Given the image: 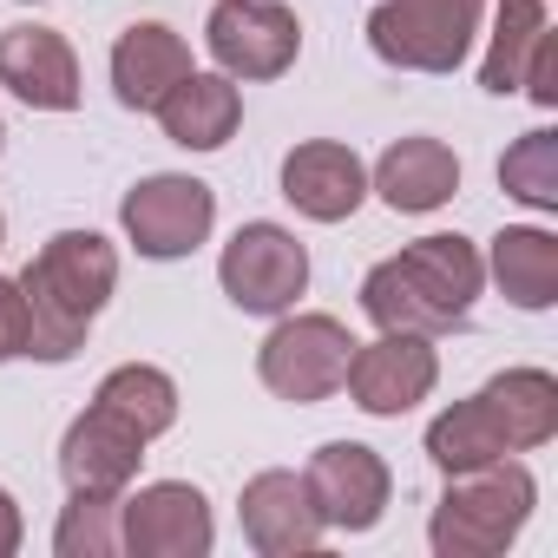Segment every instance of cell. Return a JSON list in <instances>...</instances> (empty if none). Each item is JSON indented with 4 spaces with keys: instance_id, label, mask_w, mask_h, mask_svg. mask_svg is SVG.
Wrapping results in <instances>:
<instances>
[{
    "instance_id": "22",
    "label": "cell",
    "mask_w": 558,
    "mask_h": 558,
    "mask_svg": "<svg viewBox=\"0 0 558 558\" xmlns=\"http://www.w3.org/2000/svg\"><path fill=\"white\" fill-rule=\"evenodd\" d=\"M545 27H551L545 0H499V8H493V40H486V60H480V86L499 93V99L519 93L525 60H532V47H538Z\"/></svg>"
},
{
    "instance_id": "23",
    "label": "cell",
    "mask_w": 558,
    "mask_h": 558,
    "mask_svg": "<svg viewBox=\"0 0 558 558\" xmlns=\"http://www.w3.org/2000/svg\"><path fill=\"white\" fill-rule=\"evenodd\" d=\"M427 460L440 473H466V466L506 460V434H499V421L486 414L480 395H466V401H453L447 414L427 421Z\"/></svg>"
},
{
    "instance_id": "20",
    "label": "cell",
    "mask_w": 558,
    "mask_h": 558,
    "mask_svg": "<svg viewBox=\"0 0 558 558\" xmlns=\"http://www.w3.org/2000/svg\"><path fill=\"white\" fill-rule=\"evenodd\" d=\"M480 401L499 421L506 453H532V447H545L558 434V381L545 368H506V375H493L480 388Z\"/></svg>"
},
{
    "instance_id": "5",
    "label": "cell",
    "mask_w": 558,
    "mask_h": 558,
    "mask_svg": "<svg viewBox=\"0 0 558 558\" xmlns=\"http://www.w3.org/2000/svg\"><path fill=\"white\" fill-rule=\"evenodd\" d=\"M349 355H355V336H349L342 316H323V310L290 316V310H283V323H276V329L263 336V349H256V375H263V388H269L276 401L316 408V401H329V395L342 388Z\"/></svg>"
},
{
    "instance_id": "16",
    "label": "cell",
    "mask_w": 558,
    "mask_h": 558,
    "mask_svg": "<svg viewBox=\"0 0 558 558\" xmlns=\"http://www.w3.org/2000/svg\"><path fill=\"white\" fill-rule=\"evenodd\" d=\"M368 191H375L388 210H401V217H427V210L453 204V191H460V158H453V145H440V138H395V145L375 158Z\"/></svg>"
},
{
    "instance_id": "13",
    "label": "cell",
    "mask_w": 558,
    "mask_h": 558,
    "mask_svg": "<svg viewBox=\"0 0 558 558\" xmlns=\"http://www.w3.org/2000/svg\"><path fill=\"white\" fill-rule=\"evenodd\" d=\"M145 434L138 427H125L112 408H86L73 427H66V440H60V480H66V493H99V499H125L132 493V480H138V466H145Z\"/></svg>"
},
{
    "instance_id": "8",
    "label": "cell",
    "mask_w": 558,
    "mask_h": 558,
    "mask_svg": "<svg viewBox=\"0 0 558 558\" xmlns=\"http://www.w3.org/2000/svg\"><path fill=\"white\" fill-rule=\"evenodd\" d=\"M204 47L217 60V73L243 80H283L303 53V21L283 0H217L204 21Z\"/></svg>"
},
{
    "instance_id": "26",
    "label": "cell",
    "mask_w": 558,
    "mask_h": 558,
    "mask_svg": "<svg viewBox=\"0 0 558 558\" xmlns=\"http://www.w3.org/2000/svg\"><path fill=\"white\" fill-rule=\"evenodd\" d=\"M519 93L532 99V106H558V34L545 27L538 34V47H532V60H525V80H519Z\"/></svg>"
},
{
    "instance_id": "11",
    "label": "cell",
    "mask_w": 558,
    "mask_h": 558,
    "mask_svg": "<svg viewBox=\"0 0 558 558\" xmlns=\"http://www.w3.org/2000/svg\"><path fill=\"white\" fill-rule=\"evenodd\" d=\"M303 486H310V499H316V512H323L329 532H375L381 512H388V499H395L388 460H381L375 447H362V440H329V447H316Z\"/></svg>"
},
{
    "instance_id": "18",
    "label": "cell",
    "mask_w": 558,
    "mask_h": 558,
    "mask_svg": "<svg viewBox=\"0 0 558 558\" xmlns=\"http://www.w3.org/2000/svg\"><path fill=\"white\" fill-rule=\"evenodd\" d=\"M158 125H165V138L184 145V151H223V145L236 138V125H243V93H236L230 73H197V66H191V73L158 99Z\"/></svg>"
},
{
    "instance_id": "21",
    "label": "cell",
    "mask_w": 558,
    "mask_h": 558,
    "mask_svg": "<svg viewBox=\"0 0 558 558\" xmlns=\"http://www.w3.org/2000/svg\"><path fill=\"white\" fill-rule=\"evenodd\" d=\"M93 401L112 408V414H119L125 427H138L145 440H158V434L178 427V381H171L165 368H151V362H119V368L93 388Z\"/></svg>"
},
{
    "instance_id": "30",
    "label": "cell",
    "mask_w": 558,
    "mask_h": 558,
    "mask_svg": "<svg viewBox=\"0 0 558 558\" xmlns=\"http://www.w3.org/2000/svg\"><path fill=\"white\" fill-rule=\"evenodd\" d=\"M21 8H40V0H21Z\"/></svg>"
},
{
    "instance_id": "10",
    "label": "cell",
    "mask_w": 558,
    "mask_h": 558,
    "mask_svg": "<svg viewBox=\"0 0 558 558\" xmlns=\"http://www.w3.org/2000/svg\"><path fill=\"white\" fill-rule=\"evenodd\" d=\"M210 538V499L191 480H151L119 499V551L132 558H204Z\"/></svg>"
},
{
    "instance_id": "3",
    "label": "cell",
    "mask_w": 558,
    "mask_h": 558,
    "mask_svg": "<svg viewBox=\"0 0 558 558\" xmlns=\"http://www.w3.org/2000/svg\"><path fill=\"white\" fill-rule=\"evenodd\" d=\"M538 506V480L519 460H486L466 473H447V493L427 519L434 558H499Z\"/></svg>"
},
{
    "instance_id": "31",
    "label": "cell",
    "mask_w": 558,
    "mask_h": 558,
    "mask_svg": "<svg viewBox=\"0 0 558 558\" xmlns=\"http://www.w3.org/2000/svg\"><path fill=\"white\" fill-rule=\"evenodd\" d=\"M0 145H8V125H0Z\"/></svg>"
},
{
    "instance_id": "12",
    "label": "cell",
    "mask_w": 558,
    "mask_h": 558,
    "mask_svg": "<svg viewBox=\"0 0 558 558\" xmlns=\"http://www.w3.org/2000/svg\"><path fill=\"white\" fill-rule=\"evenodd\" d=\"M236 519H243V538L263 551V558H303L329 538L303 473L290 466H263L256 480H243V499H236Z\"/></svg>"
},
{
    "instance_id": "29",
    "label": "cell",
    "mask_w": 558,
    "mask_h": 558,
    "mask_svg": "<svg viewBox=\"0 0 558 558\" xmlns=\"http://www.w3.org/2000/svg\"><path fill=\"white\" fill-rule=\"evenodd\" d=\"M0 243H8V217H0Z\"/></svg>"
},
{
    "instance_id": "7",
    "label": "cell",
    "mask_w": 558,
    "mask_h": 558,
    "mask_svg": "<svg viewBox=\"0 0 558 558\" xmlns=\"http://www.w3.org/2000/svg\"><path fill=\"white\" fill-rule=\"evenodd\" d=\"M119 223H125V236H132L138 256L178 263V256H191V250L210 236V223H217V191H210L204 178H191V171H151V178H138V184L119 197Z\"/></svg>"
},
{
    "instance_id": "1",
    "label": "cell",
    "mask_w": 558,
    "mask_h": 558,
    "mask_svg": "<svg viewBox=\"0 0 558 558\" xmlns=\"http://www.w3.org/2000/svg\"><path fill=\"white\" fill-rule=\"evenodd\" d=\"M14 283L27 296V362H73L119 290V250L99 230H60Z\"/></svg>"
},
{
    "instance_id": "9",
    "label": "cell",
    "mask_w": 558,
    "mask_h": 558,
    "mask_svg": "<svg viewBox=\"0 0 558 558\" xmlns=\"http://www.w3.org/2000/svg\"><path fill=\"white\" fill-rule=\"evenodd\" d=\"M440 381V355H434V336H401V329H381L375 342H355L349 355V401L375 421H401L414 414Z\"/></svg>"
},
{
    "instance_id": "28",
    "label": "cell",
    "mask_w": 558,
    "mask_h": 558,
    "mask_svg": "<svg viewBox=\"0 0 558 558\" xmlns=\"http://www.w3.org/2000/svg\"><path fill=\"white\" fill-rule=\"evenodd\" d=\"M21 551V506H14V493L0 486V558H14Z\"/></svg>"
},
{
    "instance_id": "27",
    "label": "cell",
    "mask_w": 558,
    "mask_h": 558,
    "mask_svg": "<svg viewBox=\"0 0 558 558\" xmlns=\"http://www.w3.org/2000/svg\"><path fill=\"white\" fill-rule=\"evenodd\" d=\"M0 362H27V296H21V283H0Z\"/></svg>"
},
{
    "instance_id": "14",
    "label": "cell",
    "mask_w": 558,
    "mask_h": 558,
    "mask_svg": "<svg viewBox=\"0 0 558 558\" xmlns=\"http://www.w3.org/2000/svg\"><path fill=\"white\" fill-rule=\"evenodd\" d=\"M283 197L310 223H342L368 197V165L342 138H303L283 151Z\"/></svg>"
},
{
    "instance_id": "19",
    "label": "cell",
    "mask_w": 558,
    "mask_h": 558,
    "mask_svg": "<svg viewBox=\"0 0 558 558\" xmlns=\"http://www.w3.org/2000/svg\"><path fill=\"white\" fill-rule=\"evenodd\" d=\"M486 276L499 283V296L525 316L558 303V236L538 223H506L486 250Z\"/></svg>"
},
{
    "instance_id": "4",
    "label": "cell",
    "mask_w": 558,
    "mask_h": 558,
    "mask_svg": "<svg viewBox=\"0 0 558 558\" xmlns=\"http://www.w3.org/2000/svg\"><path fill=\"white\" fill-rule=\"evenodd\" d=\"M480 14L486 0H381L368 14V47L395 73H460Z\"/></svg>"
},
{
    "instance_id": "2",
    "label": "cell",
    "mask_w": 558,
    "mask_h": 558,
    "mask_svg": "<svg viewBox=\"0 0 558 558\" xmlns=\"http://www.w3.org/2000/svg\"><path fill=\"white\" fill-rule=\"evenodd\" d=\"M480 290H486V256L466 236L440 230L362 276V316L401 336H447L473 316Z\"/></svg>"
},
{
    "instance_id": "15",
    "label": "cell",
    "mask_w": 558,
    "mask_h": 558,
    "mask_svg": "<svg viewBox=\"0 0 558 558\" xmlns=\"http://www.w3.org/2000/svg\"><path fill=\"white\" fill-rule=\"evenodd\" d=\"M0 86L34 112H73L80 106V53L66 47V34L21 21L0 34Z\"/></svg>"
},
{
    "instance_id": "17",
    "label": "cell",
    "mask_w": 558,
    "mask_h": 558,
    "mask_svg": "<svg viewBox=\"0 0 558 558\" xmlns=\"http://www.w3.org/2000/svg\"><path fill=\"white\" fill-rule=\"evenodd\" d=\"M191 73V47L184 34H171L165 21H132L112 40V93L125 112H158V99Z\"/></svg>"
},
{
    "instance_id": "25",
    "label": "cell",
    "mask_w": 558,
    "mask_h": 558,
    "mask_svg": "<svg viewBox=\"0 0 558 558\" xmlns=\"http://www.w3.org/2000/svg\"><path fill=\"white\" fill-rule=\"evenodd\" d=\"M53 551L60 558H112L119 551V499L73 493L60 525H53Z\"/></svg>"
},
{
    "instance_id": "6",
    "label": "cell",
    "mask_w": 558,
    "mask_h": 558,
    "mask_svg": "<svg viewBox=\"0 0 558 558\" xmlns=\"http://www.w3.org/2000/svg\"><path fill=\"white\" fill-rule=\"evenodd\" d=\"M217 283H223V296H230L243 316H283V310H296V296L310 290V250L296 243V230L256 217V223H243V230L223 243Z\"/></svg>"
},
{
    "instance_id": "24",
    "label": "cell",
    "mask_w": 558,
    "mask_h": 558,
    "mask_svg": "<svg viewBox=\"0 0 558 558\" xmlns=\"http://www.w3.org/2000/svg\"><path fill=\"white\" fill-rule=\"evenodd\" d=\"M499 191L519 197L525 210H558V132H525L499 158Z\"/></svg>"
}]
</instances>
